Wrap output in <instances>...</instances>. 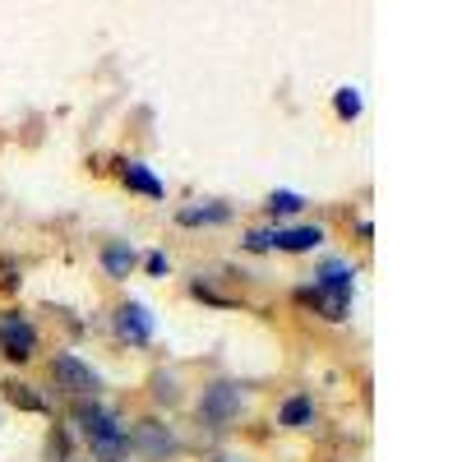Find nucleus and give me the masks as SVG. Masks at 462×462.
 <instances>
[{
    "mask_svg": "<svg viewBox=\"0 0 462 462\" xmlns=\"http://www.w3.org/2000/svg\"><path fill=\"white\" fill-rule=\"evenodd\" d=\"M241 407H245L241 383L217 379V383H208V389H204V398H199V420H204V426H213V430H226L231 420L241 416Z\"/></svg>",
    "mask_w": 462,
    "mask_h": 462,
    "instance_id": "nucleus-1",
    "label": "nucleus"
},
{
    "mask_svg": "<svg viewBox=\"0 0 462 462\" xmlns=\"http://www.w3.org/2000/svg\"><path fill=\"white\" fill-rule=\"evenodd\" d=\"M130 448L134 453H143L148 462H167L180 444H176V435H171V426H162V420H134V430H130Z\"/></svg>",
    "mask_w": 462,
    "mask_h": 462,
    "instance_id": "nucleus-2",
    "label": "nucleus"
},
{
    "mask_svg": "<svg viewBox=\"0 0 462 462\" xmlns=\"http://www.w3.org/2000/svg\"><path fill=\"white\" fill-rule=\"evenodd\" d=\"M51 379H56V389H65V393H74V398L97 393V370L84 365L79 356H69V352H60V356L51 361Z\"/></svg>",
    "mask_w": 462,
    "mask_h": 462,
    "instance_id": "nucleus-3",
    "label": "nucleus"
},
{
    "mask_svg": "<svg viewBox=\"0 0 462 462\" xmlns=\"http://www.w3.org/2000/svg\"><path fill=\"white\" fill-rule=\"evenodd\" d=\"M37 352V328L23 315H0V356L28 361Z\"/></svg>",
    "mask_w": 462,
    "mask_h": 462,
    "instance_id": "nucleus-4",
    "label": "nucleus"
},
{
    "mask_svg": "<svg viewBox=\"0 0 462 462\" xmlns=\"http://www.w3.org/2000/svg\"><path fill=\"white\" fill-rule=\"evenodd\" d=\"M88 444H93V462H125L130 457V430L125 426H106Z\"/></svg>",
    "mask_w": 462,
    "mask_h": 462,
    "instance_id": "nucleus-5",
    "label": "nucleus"
},
{
    "mask_svg": "<svg viewBox=\"0 0 462 462\" xmlns=\"http://www.w3.org/2000/svg\"><path fill=\"white\" fill-rule=\"evenodd\" d=\"M74 420L84 426V435H88V439H93V435H102L106 426H116V416H111V411H106L97 398H93V402H88V398L74 402Z\"/></svg>",
    "mask_w": 462,
    "mask_h": 462,
    "instance_id": "nucleus-6",
    "label": "nucleus"
},
{
    "mask_svg": "<svg viewBox=\"0 0 462 462\" xmlns=\"http://www.w3.org/2000/svg\"><path fill=\"white\" fill-rule=\"evenodd\" d=\"M324 241L319 226H287V231H273V245L287 250V254H300V250H315Z\"/></svg>",
    "mask_w": 462,
    "mask_h": 462,
    "instance_id": "nucleus-7",
    "label": "nucleus"
},
{
    "mask_svg": "<svg viewBox=\"0 0 462 462\" xmlns=\"http://www.w3.org/2000/svg\"><path fill=\"white\" fill-rule=\"evenodd\" d=\"M121 333H125L130 342H148V337H152V319H148V310H143L139 300L121 305Z\"/></svg>",
    "mask_w": 462,
    "mask_h": 462,
    "instance_id": "nucleus-8",
    "label": "nucleus"
},
{
    "mask_svg": "<svg viewBox=\"0 0 462 462\" xmlns=\"http://www.w3.org/2000/svg\"><path fill=\"white\" fill-rule=\"evenodd\" d=\"M121 176H125V185H130V189H139V195H148V199H162V180L152 176L143 162H125V171H121Z\"/></svg>",
    "mask_w": 462,
    "mask_h": 462,
    "instance_id": "nucleus-9",
    "label": "nucleus"
},
{
    "mask_svg": "<svg viewBox=\"0 0 462 462\" xmlns=\"http://www.w3.org/2000/svg\"><path fill=\"white\" fill-rule=\"evenodd\" d=\"M102 268L111 278H130V268H134V250L130 245H106L102 250Z\"/></svg>",
    "mask_w": 462,
    "mask_h": 462,
    "instance_id": "nucleus-10",
    "label": "nucleus"
},
{
    "mask_svg": "<svg viewBox=\"0 0 462 462\" xmlns=\"http://www.w3.org/2000/svg\"><path fill=\"white\" fill-rule=\"evenodd\" d=\"M315 305L324 310V319H346V310H352V296H346V291H324V287H315Z\"/></svg>",
    "mask_w": 462,
    "mask_h": 462,
    "instance_id": "nucleus-11",
    "label": "nucleus"
},
{
    "mask_svg": "<svg viewBox=\"0 0 462 462\" xmlns=\"http://www.w3.org/2000/svg\"><path fill=\"white\" fill-rule=\"evenodd\" d=\"M315 287H324V291H346V296H352V268H346V263H324V273H319V282Z\"/></svg>",
    "mask_w": 462,
    "mask_h": 462,
    "instance_id": "nucleus-12",
    "label": "nucleus"
},
{
    "mask_svg": "<svg viewBox=\"0 0 462 462\" xmlns=\"http://www.w3.org/2000/svg\"><path fill=\"white\" fill-rule=\"evenodd\" d=\"M5 398H10L14 407H23V411H47V402L37 398V393L28 389V383H19V379H10V383H5Z\"/></svg>",
    "mask_w": 462,
    "mask_h": 462,
    "instance_id": "nucleus-13",
    "label": "nucleus"
},
{
    "mask_svg": "<svg viewBox=\"0 0 462 462\" xmlns=\"http://www.w3.org/2000/svg\"><path fill=\"white\" fill-rule=\"evenodd\" d=\"M310 416H315V402L310 398H291L287 407H282V426H310Z\"/></svg>",
    "mask_w": 462,
    "mask_h": 462,
    "instance_id": "nucleus-14",
    "label": "nucleus"
},
{
    "mask_svg": "<svg viewBox=\"0 0 462 462\" xmlns=\"http://www.w3.org/2000/svg\"><path fill=\"white\" fill-rule=\"evenodd\" d=\"M337 116L342 121H356L361 116V93L356 88H337Z\"/></svg>",
    "mask_w": 462,
    "mask_h": 462,
    "instance_id": "nucleus-15",
    "label": "nucleus"
},
{
    "mask_svg": "<svg viewBox=\"0 0 462 462\" xmlns=\"http://www.w3.org/2000/svg\"><path fill=\"white\" fill-rule=\"evenodd\" d=\"M47 462H69V435L65 430L47 435Z\"/></svg>",
    "mask_w": 462,
    "mask_h": 462,
    "instance_id": "nucleus-16",
    "label": "nucleus"
},
{
    "mask_svg": "<svg viewBox=\"0 0 462 462\" xmlns=\"http://www.w3.org/2000/svg\"><path fill=\"white\" fill-rule=\"evenodd\" d=\"M185 226H199V222H226V208H185L180 213Z\"/></svg>",
    "mask_w": 462,
    "mask_h": 462,
    "instance_id": "nucleus-17",
    "label": "nucleus"
},
{
    "mask_svg": "<svg viewBox=\"0 0 462 462\" xmlns=\"http://www.w3.org/2000/svg\"><path fill=\"white\" fill-rule=\"evenodd\" d=\"M268 208H273V213H296V208H300V195H291V189H278V195L268 199Z\"/></svg>",
    "mask_w": 462,
    "mask_h": 462,
    "instance_id": "nucleus-18",
    "label": "nucleus"
},
{
    "mask_svg": "<svg viewBox=\"0 0 462 462\" xmlns=\"http://www.w3.org/2000/svg\"><path fill=\"white\" fill-rule=\"evenodd\" d=\"M245 245H250V250H273V231H250Z\"/></svg>",
    "mask_w": 462,
    "mask_h": 462,
    "instance_id": "nucleus-19",
    "label": "nucleus"
},
{
    "mask_svg": "<svg viewBox=\"0 0 462 462\" xmlns=\"http://www.w3.org/2000/svg\"><path fill=\"white\" fill-rule=\"evenodd\" d=\"M148 273H167V254H148Z\"/></svg>",
    "mask_w": 462,
    "mask_h": 462,
    "instance_id": "nucleus-20",
    "label": "nucleus"
},
{
    "mask_svg": "<svg viewBox=\"0 0 462 462\" xmlns=\"http://www.w3.org/2000/svg\"><path fill=\"white\" fill-rule=\"evenodd\" d=\"M213 462H241V457H231V453H222V457H213Z\"/></svg>",
    "mask_w": 462,
    "mask_h": 462,
    "instance_id": "nucleus-21",
    "label": "nucleus"
}]
</instances>
